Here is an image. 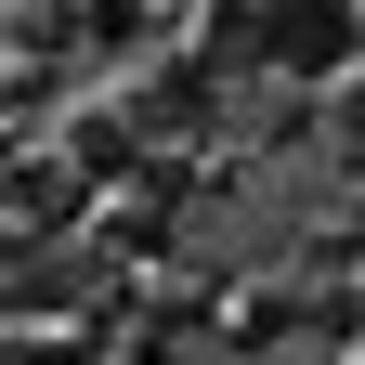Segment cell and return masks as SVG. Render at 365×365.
Here are the masks:
<instances>
[{
	"instance_id": "1",
	"label": "cell",
	"mask_w": 365,
	"mask_h": 365,
	"mask_svg": "<svg viewBox=\"0 0 365 365\" xmlns=\"http://www.w3.org/2000/svg\"><path fill=\"white\" fill-rule=\"evenodd\" d=\"M274 39H287V66H327V53H352V14H327V0H300V14L274 26Z\"/></svg>"
}]
</instances>
